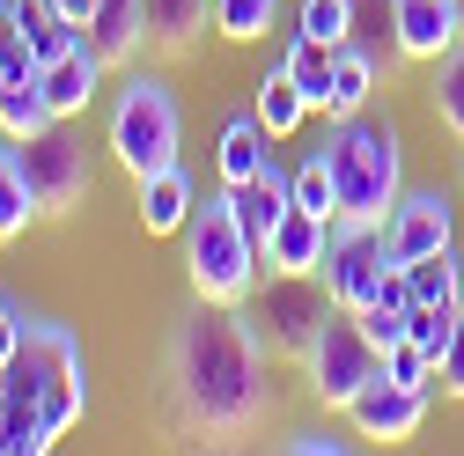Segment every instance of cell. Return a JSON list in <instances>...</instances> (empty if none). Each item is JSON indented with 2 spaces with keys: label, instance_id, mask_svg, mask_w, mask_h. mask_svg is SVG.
Instances as JSON below:
<instances>
[{
  "label": "cell",
  "instance_id": "6da1fadb",
  "mask_svg": "<svg viewBox=\"0 0 464 456\" xmlns=\"http://www.w3.org/2000/svg\"><path fill=\"white\" fill-rule=\"evenodd\" d=\"M169 390L178 413L207 434H237L266 413V338L237 302H192L169 338Z\"/></svg>",
  "mask_w": 464,
  "mask_h": 456
},
{
  "label": "cell",
  "instance_id": "7a4b0ae2",
  "mask_svg": "<svg viewBox=\"0 0 464 456\" xmlns=\"http://www.w3.org/2000/svg\"><path fill=\"white\" fill-rule=\"evenodd\" d=\"M8 397H15V456H44L74 420H82V347L60 324H23V354L8 361Z\"/></svg>",
  "mask_w": 464,
  "mask_h": 456
},
{
  "label": "cell",
  "instance_id": "3957f363",
  "mask_svg": "<svg viewBox=\"0 0 464 456\" xmlns=\"http://www.w3.org/2000/svg\"><path fill=\"white\" fill-rule=\"evenodd\" d=\"M258 265H266V251L251 243L237 199H228V185H221V199L192 206V221H185V272H192V295H207V302H251Z\"/></svg>",
  "mask_w": 464,
  "mask_h": 456
},
{
  "label": "cell",
  "instance_id": "277c9868",
  "mask_svg": "<svg viewBox=\"0 0 464 456\" xmlns=\"http://www.w3.org/2000/svg\"><path fill=\"white\" fill-rule=\"evenodd\" d=\"M324 162H332V185H339V214L383 221L398 206V192H405V177H398V126L391 119H369V110L339 119Z\"/></svg>",
  "mask_w": 464,
  "mask_h": 456
},
{
  "label": "cell",
  "instance_id": "5b68a950",
  "mask_svg": "<svg viewBox=\"0 0 464 456\" xmlns=\"http://www.w3.org/2000/svg\"><path fill=\"white\" fill-rule=\"evenodd\" d=\"M111 155H119V169L133 185L178 162V96H169L162 74H133L119 89V103H111Z\"/></svg>",
  "mask_w": 464,
  "mask_h": 456
},
{
  "label": "cell",
  "instance_id": "8992f818",
  "mask_svg": "<svg viewBox=\"0 0 464 456\" xmlns=\"http://www.w3.org/2000/svg\"><path fill=\"white\" fill-rule=\"evenodd\" d=\"M332 288H324V272H273L266 288H251V331L266 338V354H287V361H303L317 347V331L332 317Z\"/></svg>",
  "mask_w": 464,
  "mask_h": 456
},
{
  "label": "cell",
  "instance_id": "52a82bcc",
  "mask_svg": "<svg viewBox=\"0 0 464 456\" xmlns=\"http://www.w3.org/2000/svg\"><path fill=\"white\" fill-rule=\"evenodd\" d=\"M303 368H310V390L324 397V405H354V397L383 375V347L362 331L354 309H332L324 331H317V347L303 354Z\"/></svg>",
  "mask_w": 464,
  "mask_h": 456
},
{
  "label": "cell",
  "instance_id": "ba28073f",
  "mask_svg": "<svg viewBox=\"0 0 464 456\" xmlns=\"http://www.w3.org/2000/svg\"><path fill=\"white\" fill-rule=\"evenodd\" d=\"M391 236H383V221H362V214H339L332 221V243H324V288L339 309H369L376 288H383V272H391Z\"/></svg>",
  "mask_w": 464,
  "mask_h": 456
},
{
  "label": "cell",
  "instance_id": "9c48e42d",
  "mask_svg": "<svg viewBox=\"0 0 464 456\" xmlns=\"http://www.w3.org/2000/svg\"><path fill=\"white\" fill-rule=\"evenodd\" d=\"M15 162H23V185L37 192V214H74L96 185V169H89V147L67 133V119H52L44 133L15 140Z\"/></svg>",
  "mask_w": 464,
  "mask_h": 456
},
{
  "label": "cell",
  "instance_id": "30bf717a",
  "mask_svg": "<svg viewBox=\"0 0 464 456\" xmlns=\"http://www.w3.org/2000/svg\"><path fill=\"white\" fill-rule=\"evenodd\" d=\"M383 236H391L398 265H413V258H428V251H442L457 236V206L442 192H398V206L383 214Z\"/></svg>",
  "mask_w": 464,
  "mask_h": 456
},
{
  "label": "cell",
  "instance_id": "8fae6325",
  "mask_svg": "<svg viewBox=\"0 0 464 456\" xmlns=\"http://www.w3.org/2000/svg\"><path fill=\"white\" fill-rule=\"evenodd\" d=\"M346 420H354V434H362V442H413V434H420V420H428V390L376 375V383L354 397V405H346Z\"/></svg>",
  "mask_w": 464,
  "mask_h": 456
},
{
  "label": "cell",
  "instance_id": "7c38bea8",
  "mask_svg": "<svg viewBox=\"0 0 464 456\" xmlns=\"http://www.w3.org/2000/svg\"><path fill=\"white\" fill-rule=\"evenodd\" d=\"M391 44L435 67L450 44H464V8L457 0H391Z\"/></svg>",
  "mask_w": 464,
  "mask_h": 456
},
{
  "label": "cell",
  "instance_id": "4fadbf2b",
  "mask_svg": "<svg viewBox=\"0 0 464 456\" xmlns=\"http://www.w3.org/2000/svg\"><path fill=\"white\" fill-rule=\"evenodd\" d=\"M103 52L82 37L74 52H60V60H52V67H37V81H44V103H52V119H82V110H89V96L103 89Z\"/></svg>",
  "mask_w": 464,
  "mask_h": 456
},
{
  "label": "cell",
  "instance_id": "5bb4252c",
  "mask_svg": "<svg viewBox=\"0 0 464 456\" xmlns=\"http://www.w3.org/2000/svg\"><path fill=\"white\" fill-rule=\"evenodd\" d=\"M133 206H140V228H148V236H185V221H192L199 192H192L185 169L169 162V169H155V177L133 185Z\"/></svg>",
  "mask_w": 464,
  "mask_h": 456
},
{
  "label": "cell",
  "instance_id": "9a60e30c",
  "mask_svg": "<svg viewBox=\"0 0 464 456\" xmlns=\"http://www.w3.org/2000/svg\"><path fill=\"white\" fill-rule=\"evenodd\" d=\"M324 243H332V221L310 206H287V221L266 236V272H317Z\"/></svg>",
  "mask_w": 464,
  "mask_h": 456
},
{
  "label": "cell",
  "instance_id": "2e32d148",
  "mask_svg": "<svg viewBox=\"0 0 464 456\" xmlns=\"http://www.w3.org/2000/svg\"><path fill=\"white\" fill-rule=\"evenodd\" d=\"M214 162H221V185H251V177H266V169H273V133L258 126V110H244V119L221 126Z\"/></svg>",
  "mask_w": 464,
  "mask_h": 456
},
{
  "label": "cell",
  "instance_id": "e0dca14e",
  "mask_svg": "<svg viewBox=\"0 0 464 456\" xmlns=\"http://www.w3.org/2000/svg\"><path fill=\"white\" fill-rule=\"evenodd\" d=\"M228 199H237L251 243L266 251V236L287 221V206H295V177H287V169H266V177H251V185H228Z\"/></svg>",
  "mask_w": 464,
  "mask_h": 456
},
{
  "label": "cell",
  "instance_id": "ac0fdd59",
  "mask_svg": "<svg viewBox=\"0 0 464 456\" xmlns=\"http://www.w3.org/2000/svg\"><path fill=\"white\" fill-rule=\"evenodd\" d=\"M82 37L103 52L111 67H119V60H133V52L148 44V0H103V8L89 15V30H82Z\"/></svg>",
  "mask_w": 464,
  "mask_h": 456
},
{
  "label": "cell",
  "instance_id": "d6986e66",
  "mask_svg": "<svg viewBox=\"0 0 464 456\" xmlns=\"http://www.w3.org/2000/svg\"><path fill=\"white\" fill-rule=\"evenodd\" d=\"M251 110H258V126L273 133V140H287V133H303V119H310V96L295 89V74H287V67H266L258 74V96H251Z\"/></svg>",
  "mask_w": 464,
  "mask_h": 456
},
{
  "label": "cell",
  "instance_id": "ffe728a7",
  "mask_svg": "<svg viewBox=\"0 0 464 456\" xmlns=\"http://www.w3.org/2000/svg\"><path fill=\"white\" fill-rule=\"evenodd\" d=\"M44 126H52V103H44L37 67H30V74H0V133H8V140H30V133H44Z\"/></svg>",
  "mask_w": 464,
  "mask_h": 456
},
{
  "label": "cell",
  "instance_id": "44dd1931",
  "mask_svg": "<svg viewBox=\"0 0 464 456\" xmlns=\"http://www.w3.org/2000/svg\"><path fill=\"white\" fill-rule=\"evenodd\" d=\"M369 96H376V60L346 37L339 44V67H332V96H324V110L332 119H354V110H369Z\"/></svg>",
  "mask_w": 464,
  "mask_h": 456
},
{
  "label": "cell",
  "instance_id": "7402d4cb",
  "mask_svg": "<svg viewBox=\"0 0 464 456\" xmlns=\"http://www.w3.org/2000/svg\"><path fill=\"white\" fill-rule=\"evenodd\" d=\"M207 23H214V0H148V44L162 52H185Z\"/></svg>",
  "mask_w": 464,
  "mask_h": 456
},
{
  "label": "cell",
  "instance_id": "603a6c76",
  "mask_svg": "<svg viewBox=\"0 0 464 456\" xmlns=\"http://www.w3.org/2000/svg\"><path fill=\"white\" fill-rule=\"evenodd\" d=\"M287 74H295V89L324 110V96H332V67H339V44H317V37H295L287 44V60H280Z\"/></svg>",
  "mask_w": 464,
  "mask_h": 456
},
{
  "label": "cell",
  "instance_id": "cb8c5ba5",
  "mask_svg": "<svg viewBox=\"0 0 464 456\" xmlns=\"http://www.w3.org/2000/svg\"><path fill=\"white\" fill-rule=\"evenodd\" d=\"M405 272H413V302H464V265H457V243H442V251L413 258Z\"/></svg>",
  "mask_w": 464,
  "mask_h": 456
},
{
  "label": "cell",
  "instance_id": "d4e9b609",
  "mask_svg": "<svg viewBox=\"0 0 464 456\" xmlns=\"http://www.w3.org/2000/svg\"><path fill=\"white\" fill-rule=\"evenodd\" d=\"M37 214V192L23 185V162H15V140L0 147V243H15Z\"/></svg>",
  "mask_w": 464,
  "mask_h": 456
},
{
  "label": "cell",
  "instance_id": "484cf974",
  "mask_svg": "<svg viewBox=\"0 0 464 456\" xmlns=\"http://www.w3.org/2000/svg\"><path fill=\"white\" fill-rule=\"evenodd\" d=\"M273 15H280V0H214V30L228 44H258L273 30Z\"/></svg>",
  "mask_w": 464,
  "mask_h": 456
},
{
  "label": "cell",
  "instance_id": "4316f807",
  "mask_svg": "<svg viewBox=\"0 0 464 456\" xmlns=\"http://www.w3.org/2000/svg\"><path fill=\"white\" fill-rule=\"evenodd\" d=\"M295 37L346 44V37H354V0H303V8H295Z\"/></svg>",
  "mask_w": 464,
  "mask_h": 456
},
{
  "label": "cell",
  "instance_id": "83f0119b",
  "mask_svg": "<svg viewBox=\"0 0 464 456\" xmlns=\"http://www.w3.org/2000/svg\"><path fill=\"white\" fill-rule=\"evenodd\" d=\"M457 309H464V302H413V309H405V338H413L420 354H435V361H442L450 331H457Z\"/></svg>",
  "mask_w": 464,
  "mask_h": 456
},
{
  "label": "cell",
  "instance_id": "f1b7e54d",
  "mask_svg": "<svg viewBox=\"0 0 464 456\" xmlns=\"http://www.w3.org/2000/svg\"><path fill=\"white\" fill-rule=\"evenodd\" d=\"M435 110H442V126L464 140V44H450L435 60Z\"/></svg>",
  "mask_w": 464,
  "mask_h": 456
},
{
  "label": "cell",
  "instance_id": "f546056e",
  "mask_svg": "<svg viewBox=\"0 0 464 456\" xmlns=\"http://www.w3.org/2000/svg\"><path fill=\"white\" fill-rule=\"evenodd\" d=\"M295 206H310V214L339 221V185H332V162H324V155H310V162L295 169Z\"/></svg>",
  "mask_w": 464,
  "mask_h": 456
},
{
  "label": "cell",
  "instance_id": "4dcf8cb0",
  "mask_svg": "<svg viewBox=\"0 0 464 456\" xmlns=\"http://www.w3.org/2000/svg\"><path fill=\"white\" fill-rule=\"evenodd\" d=\"M37 52H30V30H23V8L0 0V74H30Z\"/></svg>",
  "mask_w": 464,
  "mask_h": 456
},
{
  "label": "cell",
  "instance_id": "1f68e13d",
  "mask_svg": "<svg viewBox=\"0 0 464 456\" xmlns=\"http://www.w3.org/2000/svg\"><path fill=\"white\" fill-rule=\"evenodd\" d=\"M383 375L391 383H413V390H435V354H420L413 338H398V347L383 354Z\"/></svg>",
  "mask_w": 464,
  "mask_h": 456
},
{
  "label": "cell",
  "instance_id": "d6a6232c",
  "mask_svg": "<svg viewBox=\"0 0 464 456\" xmlns=\"http://www.w3.org/2000/svg\"><path fill=\"white\" fill-rule=\"evenodd\" d=\"M354 317H362V331L376 338V347H383V354H391V347H398V338H405V309H383V302H369V309H354Z\"/></svg>",
  "mask_w": 464,
  "mask_h": 456
},
{
  "label": "cell",
  "instance_id": "836d02e7",
  "mask_svg": "<svg viewBox=\"0 0 464 456\" xmlns=\"http://www.w3.org/2000/svg\"><path fill=\"white\" fill-rule=\"evenodd\" d=\"M435 383H442L450 397H464V309H457V331H450V347H442V361H435Z\"/></svg>",
  "mask_w": 464,
  "mask_h": 456
},
{
  "label": "cell",
  "instance_id": "e575fe53",
  "mask_svg": "<svg viewBox=\"0 0 464 456\" xmlns=\"http://www.w3.org/2000/svg\"><path fill=\"white\" fill-rule=\"evenodd\" d=\"M280 449H287V456H346V442H339L332 427H324V434H317V427H303V434H287Z\"/></svg>",
  "mask_w": 464,
  "mask_h": 456
},
{
  "label": "cell",
  "instance_id": "d590c367",
  "mask_svg": "<svg viewBox=\"0 0 464 456\" xmlns=\"http://www.w3.org/2000/svg\"><path fill=\"white\" fill-rule=\"evenodd\" d=\"M376 302H383V309H413V272L391 265V272H383V288H376Z\"/></svg>",
  "mask_w": 464,
  "mask_h": 456
},
{
  "label": "cell",
  "instance_id": "8d00e7d4",
  "mask_svg": "<svg viewBox=\"0 0 464 456\" xmlns=\"http://www.w3.org/2000/svg\"><path fill=\"white\" fill-rule=\"evenodd\" d=\"M23 324H30V317H15L8 302H0V368H8V361L23 354Z\"/></svg>",
  "mask_w": 464,
  "mask_h": 456
},
{
  "label": "cell",
  "instance_id": "74e56055",
  "mask_svg": "<svg viewBox=\"0 0 464 456\" xmlns=\"http://www.w3.org/2000/svg\"><path fill=\"white\" fill-rule=\"evenodd\" d=\"M0 456H15V397H8V368H0Z\"/></svg>",
  "mask_w": 464,
  "mask_h": 456
},
{
  "label": "cell",
  "instance_id": "f35d334b",
  "mask_svg": "<svg viewBox=\"0 0 464 456\" xmlns=\"http://www.w3.org/2000/svg\"><path fill=\"white\" fill-rule=\"evenodd\" d=\"M52 8H60V15H67V23H82V30H89V15H96V8H103V0H52Z\"/></svg>",
  "mask_w": 464,
  "mask_h": 456
},
{
  "label": "cell",
  "instance_id": "ab89813d",
  "mask_svg": "<svg viewBox=\"0 0 464 456\" xmlns=\"http://www.w3.org/2000/svg\"><path fill=\"white\" fill-rule=\"evenodd\" d=\"M457 8H464V0H457Z\"/></svg>",
  "mask_w": 464,
  "mask_h": 456
}]
</instances>
